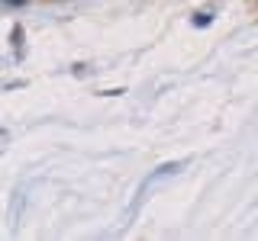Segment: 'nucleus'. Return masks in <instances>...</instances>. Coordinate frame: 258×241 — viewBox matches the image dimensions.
Here are the masks:
<instances>
[{
	"label": "nucleus",
	"mask_w": 258,
	"mask_h": 241,
	"mask_svg": "<svg viewBox=\"0 0 258 241\" xmlns=\"http://www.w3.org/2000/svg\"><path fill=\"white\" fill-rule=\"evenodd\" d=\"M184 167H187V161H168V164L155 167V174H152L149 180H158V177H171V174H177V171H184Z\"/></svg>",
	"instance_id": "obj_1"
},
{
	"label": "nucleus",
	"mask_w": 258,
	"mask_h": 241,
	"mask_svg": "<svg viewBox=\"0 0 258 241\" xmlns=\"http://www.w3.org/2000/svg\"><path fill=\"white\" fill-rule=\"evenodd\" d=\"M10 42H13V55H16V58H23V26H13Z\"/></svg>",
	"instance_id": "obj_3"
},
{
	"label": "nucleus",
	"mask_w": 258,
	"mask_h": 241,
	"mask_svg": "<svg viewBox=\"0 0 258 241\" xmlns=\"http://www.w3.org/2000/svg\"><path fill=\"white\" fill-rule=\"evenodd\" d=\"M4 7H26V0H0Z\"/></svg>",
	"instance_id": "obj_4"
},
{
	"label": "nucleus",
	"mask_w": 258,
	"mask_h": 241,
	"mask_svg": "<svg viewBox=\"0 0 258 241\" xmlns=\"http://www.w3.org/2000/svg\"><path fill=\"white\" fill-rule=\"evenodd\" d=\"M210 23H213V10H200V13L190 16V26L194 29H204V26H210Z\"/></svg>",
	"instance_id": "obj_2"
}]
</instances>
